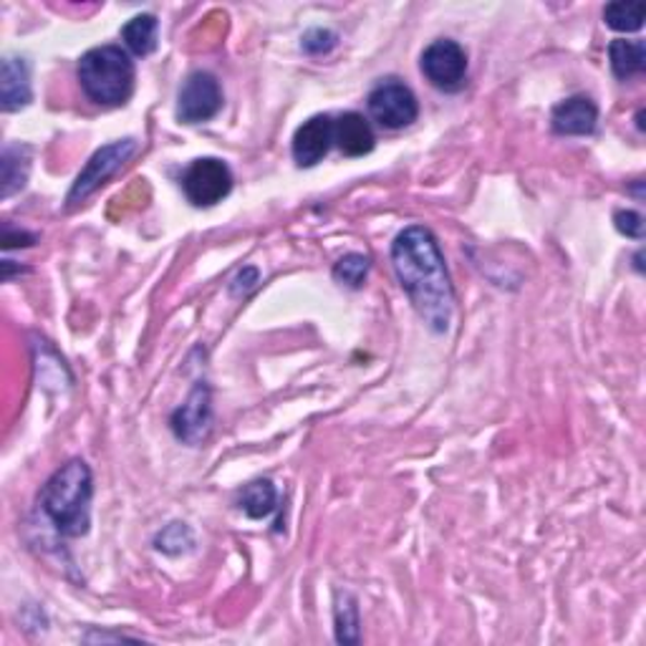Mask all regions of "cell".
Returning <instances> with one entry per match:
<instances>
[{
    "instance_id": "obj_8",
    "label": "cell",
    "mask_w": 646,
    "mask_h": 646,
    "mask_svg": "<svg viewBox=\"0 0 646 646\" xmlns=\"http://www.w3.org/2000/svg\"><path fill=\"white\" fill-rule=\"evenodd\" d=\"M223 88L210 71H192L177 94V119L184 124H202L220 115Z\"/></svg>"
},
{
    "instance_id": "obj_7",
    "label": "cell",
    "mask_w": 646,
    "mask_h": 646,
    "mask_svg": "<svg viewBox=\"0 0 646 646\" xmlns=\"http://www.w3.org/2000/svg\"><path fill=\"white\" fill-rule=\"evenodd\" d=\"M422 74L440 92L455 94L467 81V53L465 48L452 38H440L424 48L419 59Z\"/></svg>"
},
{
    "instance_id": "obj_10",
    "label": "cell",
    "mask_w": 646,
    "mask_h": 646,
    "mask_svg": "<svg viewBox=\"0 0 646 646\" xmlns=\"http://www.w3.org/2000/svg\"><path fill=\"white\" fill-rule=\"evenodd\" d=\"M331 147H334V119L328 115H316L296 129L290 152H294L298 167H316Z\"/></svg>"
},
{
    "instance_id": "obj_6",
    "label": "cell",
    "mask_w": 646,
    "mask_h": 646,
    "mask_svg": "<svg viewBox=\"0 0 646 646\" xmlns=\"http://www.w3.org/2000/svg\"><path fill=\"white\" fill-rule=\"evenodd\" d=\"M232 190V172L223 159L200 157L184 169L182 192L195 207H213Z\"/></svg>"
},
{
    "instance_id": "obj_24",
    "label": "cell",
    "mask_w": 646,
    "mask_h": 646,
    "mask_svg": "<svg viewBox=\"0 0 646 646\" xmlns=\"http://www.w3.org/2000/svg\"><path fill=\"white\" fill-rule=\"evenodd\" d=\"M38 238L34 236V232H26V230H19L13 228V225H5L3 230V248L5 250H13V248H28L34 246Z\"/></svg>"
},
{
    "instance_id": "obj_9",
    "label": "cell",
    "mask_w": 646,
    "mask_h": 646,
    "mask_svg": "<svg viewBox=\"0 0 646 646\" xmlns=\"http://www.w3.org/2000/svg\"><path fill=\"white\" fill-rule=\"evenodd\" d=\"M169 424H172L175 438L190 447H198L207 440L213 430V402H210L207 384H198L190 392V397L172 411Z\"/></svg>"
},
{
    "instance_id": "obj_18",
    "label": "cell",
    "mask_w": 646,
    "mask_h": 646,
    "mask_svg": "<svg viewBox=\"0 0 646 646\" xmlns=\"http://www.w3.org/2000/svg\"><path fill=\"white\" fill-rule=\"evenodd\" d=\"M338 644H359V603L349 591H338L334 603Z\"/></svg>"
},
{
    "instance_id": "obj_1",
    "label": "cell",
    "mask_w": 646,
    "mask_h": 646,
    "mask_svg": "<svg viewBox=\"0 0 646 646\" xmlns=\"http://www.w3.org/2000/svg\"><path fill=\"white\" fill-rule=\"evenodd\" d=\"M392 265L411 306L434 334H444L455 313V288L434 232L409 225L392 242Z\"/></svg>"
},
{
    "instance_id": "obj_12",
    "label": "cell",
    "mask_w": 646,
    "mask_h": 646,
    "mask_svg": "<svg viewBox=\"0 0 646 646\" xmlns=\"http://www.w3.org/2000/svg\"><path fill=\"white\" fill-rule=\"evenodd\" d=\"M334 144L346 157H363L374 149L376 136L367 117L359 111H346L334 121Z\"/></svg>"
},
{
    "instance_id": "obj_3",
    "label": "cell",
    "mask_w": 646,
    "mask_h": 646,
    "mask_svg": "<svg viewBox=\"0 0 646 646\" xmlns=\"http://www.w3.org/2000/svg\"><path fill=\"white\" fill-rule=\"evenodd\" d=\"M79 84L94 104L121 107L134 92V63L121 46H96L79 61Z\"/></svg>"
},
{
    "instance_id": "obj_11",
    "label": "cell",
    "mask_w": 646,
    "mask_h": 646,
    "mask_svg": "<svg viewBox=\"0 0 646 646\" xmlns=\"http://www.w3.org/2000/svg\"><path fill=\"white\" fill-rule=\"evenodd\" d=\"M596 121H599V109L588 96H569L551 111V127L561 136L594 134Z\"/></svg>"
},
{
    "instance_id": "obj_2",
    "label": "cell",
    "mask_w": 646,
    "mask_h": 646,
    "mask_svg": "<svg viewBox=\"0 0 646 646\" xmlns=\"http://www.w3.org/2000/svg\"><path fill=\"white\" fill-rule=\"evenodd\" d=\"M92 470L84 459H69L38 492V507L56 530L67 538H81L92 525Z\"/></svg>"
},
{
    "instance_id": "obj_23",
    "label": "cell",
    "mask_w": 646,
    "mask_h": 646,
    "mask_svg": "<svg viewBox=\"0 0 646 646\" xmlns=\"http://www.w3.org/2000/svg\"><path fill=\"white\" fill-rule=\"evenodd\" d=\"M613 223H617V230L621 236L634 240L644 238V217L639 213H634V210H619V213L613 215Z\"/></svg>"
},
{
    "instance_id": "obj_14",
    "label": "cell",
    "mask_w": 646,
    "mask_h": 646,
    "mask_svg": "<svg viewBox=\"0 0 646 646\" xmlns=\"http://www.w3.org/2000/svg\"><path fill=\"white\" fill-rule=\"evenodd\" d=\"M31 172V149L26 144H13V147L3 149L0 157V195L11 198L15 192L26 188Z\"/></svg>"
},
{
    "instance_id": "obj_20",
    "label": "cell",
    "mask_w": 646,
    "mask_h": 646,
    "mask_svg": "<svg viewBox=\"0 0 646 646\" xmlns=\"http://www.w3.org/2000/svg\"><path fill=\"white\" fill-rule=\"evenodd\" d=\"M369 268H371V261L367 255L361 253H349L344 258H338L336 265H334V280L342 283L346 288H361L363 280L369 276Z\"/></svg>"
},
{
    "instance_id": "obj_19",
    "label": "cell",
    "mask_w": 646,
    "mask_h": 646,
    "mask_svg": "<svg viewBox=\"0 0 646 646\" xmlns=\"http://www.w3.org/2000/svg\"><path fill=\"white\" fill-rule=\"evenodd\" d=\"M646 5L634 0V3H609L603 8V21L611 31L619 34H636L644 26Z\"/></svg>"
},
{
    "instance_id": "obj_21",
    "label": "cell",
    "mask_w": 646,
    "mask_h": 646,
    "mask_svg": "<svg viewBox=\"0 0 646 646\" xmlns=\"http://www.w3.org/2000/svg\"><path fill=\"white\" fill-rule=\"evenodd\" d=\"M155 546L157 551L167 555H180L195 546V538H192V530L184 523H169L167 528L157 536Z\"/></svg>"
},
{
    "instance_id": "obj_4",
    "label": "cell",
    "mask_w": 646,
    "mask_h": 646,
    "mask_svg": "<svg viewBox=\"0 0 646 646\" xmlns=\"http://www.w3.org/2000/svg\"><path fill=\"white\" fill-rule=\"evenodd\" d=\"M136 149H140V144L134 140H119V142L107 144V147L96 149L92 159L86 162V167L79 172L74 184H71L67 207L71 210L92 198L94 192L109 180V177H115L119 169L136 155Z\"/></svg>"
},
{
    "instance_id": "obj_13",
    "label": "cell",
    "mask_w": 646,
    "mask_h": 646,
    "mask_svg": "<svg viewBox=\"0 0 646 646\" xmlns=\"http://www.w3.org/2000/svg\"><path fill=\"white\" fill-rule=\"evenodd\" d=\"M34 99L31 92V71L23 59H5L0 69V107L3 111H19Z\"/></svg>"
},
{
    "instance_id": "obj_17",
    "label": "cell",
    "mask_w": 646,
    "mask_h": 646,
    "mask_svg": "<svg viewBox=\"0 0 646 646\" xmlns=\"http://www.w3.org/2000/svg\"><path fill=\"white\" fill-rule=\"evenodd\" d=\"M240 511L253 521H263L278 507V492L276 484L271 480H255L242 488L240 500H238Z\"/></svg>"
},
{
    "instance_id": "obj_16",
    "label": "cell",
    "mask_w": 646,
    "mask_h": 646,
    "mask_svg": "<svg viewBox=\"0 0 646 646\" xmlns=\"http://www.w3.org/2000/svg\"><path fill=\"white\" fill-rule=\"evenodd\" d=\"M159 38V21L152 13L134 15L132 21L121 28V40L134 56H149L157 48Z\"/></svg>"
},
{
    "instance_id": "obj_22",
    "label": "cell",
    "mask_w": 646,
    "mask_h": 646,
    "mask_svg": "<svg viewBox=\"0 0 646 646\" xmlns=\"http://www.w3.org/2000/svg\"><path fill=\"white\" fill-rule=\"evenodd\" d=\"M336 40H338V36L334 34V31H328V28H311L309 34H306L301 38V48H303L306 53H311V56H321V53H328L331 48L336 46Z\"/></svg>"
},
{
    "instance_id": "obj_15",
    "label": "cell",
    "mask_w": 646,
    "mask_h": 646,
    "mask_svg": "<svg viewBox=\"0 0 646 646\" xmlns=\"http://www.w3.org/2000/svg\"><path fill=\"white\" fill-rule=\"evenodd\" d=\"M609 61H611L613 76L621 79V81L642 74L644 67H646L644 40H626V38L611 40Z\"/></svg>"
},
{
    "instance_id": "obj_5",
    "label": "cell",
    "mask_w": 646,
    "mask_h": 646,
    "mask_svg": "<svg viewBox=\"0 0 646 646\" xmlns=\"http://www.w3.org/2000/svg\"><path fill=\"white\" fill-rule=\"evenodd\" d=\"M369 115L384 129H404L419 117V101L415 92L399 79H386L369 92Z\"/></svg>"
}]
</instances>
